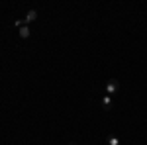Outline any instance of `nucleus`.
Returning <instances> with one entry per match:
<instances>
[{"mask_svg":"<svg viewBox=\"0 0 147 145\" xmlns=\"http://www.w3.org/2000/svg\"><path fill=\"white\" fill-rule=\"evenodd\" d=\"M106 145H120V139H118L116 135H110V137L106 139Z\"/></svg>","mask_w":147,"mask_h":145,"instance_id":"5","label":"nucleus"},{"mask_svg":"<svg viewBox=\"0 0 147 145\" xmlns=\"http://www.w3.org/2000/svg\"><path fill=\"white\" fill-rule=\"evenodd\" d=\"M30 34H32V30L28 28V24L20 28V37H22V39H26V37H30Z\"/></svg>","mask_w":147,"mask_h":145,"instance_id":"4","label":"nucleus"},{"mask_svg":"<svg viewBox=\"0 0 147 145\" xmlns=\"http://www.w3.org/2000/svg\"><path fill=\"white\" fill-rule=\"evenodd\" d=\"M34 20H37V12H35V10H30L28 14H26V18H24V22L28 24V22H34Z\"/></svg>","mask_w":147,"mask_h":145,"instance_id":"3","label":"nucleus"},{"mask_svg":"<svg viewBox=\"0 0 147 145\" xmlns=\"http://www.w3.org/2000/svg\"><path fill=\"white\" fill-rule=\"evenodd\" d=\"M100 106L104 108V110H110V108H112V96H108V94L102 96L100 98Z\"/></svg>","mask_w":147,"mask_h":145,"instance_id":"2","label":"nucleus"},{"mask_svg":"<svg viewBox=\"0 0 147 145\" xmlns=\"http://www.w3.org/2000/svg\"><path fill=\"white\" fill-rule=\"evenodd\" d=\"M118 90H120V80H118V78H110V80L106 82V94H108V96H114Z\"/></svg>","mask_w":147,"mask_h":145,"instance_id":"1","label":"nucleus"}]
</instances>
